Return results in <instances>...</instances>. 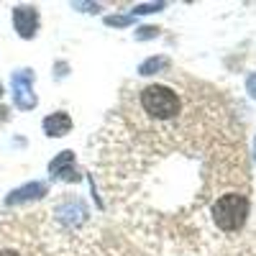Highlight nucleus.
Masks as SVG:
<instances>
[{"label":"nucleus","instance_id":"obj_12","mask_svg":"<svg viewBox=\"0 0 256 256\" xmlns=\"http://www.w3.org/2000/svg\"><path fill=\"white\" fill-rule=\"evenodd\" d=\"M246 90H248V95L256 100V72H254V74L246 80Z\"/></svg>","mask_w":256,"mask_h":256},{"label":"nucleus","instance_id":"obj_6","mask_svg":"<svg viewBox=\"0 0 256 256\" xmlns=\"http://www.w3.org/2000/svg\"><path fill=\"white\" fill-rule=\"evenodd\" d=\"M41 128H44V134H46V136H52V138L67 136V134L72 131V118H70V113L59 110V113L46 116V118H44V123H41Z\"/></svg>","mask_w":256,"mask_h":256},{"label":"nucleus","instance_id":"obj_8","mask_svg":"<svg viewBox=\"0 0 256 256\" xmlns=\"http://www.w3.org/2000/svg\"><path fill=\"white\" fill-rule=\"evenodd\" d=\"M169 67V59L166 56H148L141 67H138V72L141 74H156V72H162V70H166Z\"/></svg>","mask_w":256,"mask_h":256},{"label":"nucleus","instance_id":"obj_10","mask_svg":"<svg viewBox=\"0 0 256 256\" xmlns=\"http://www.w3.org/2000/svg\"><path fill=\"white\" fill-rule=\"evenodd\" d=\"M156 10H164V3H144V6H136L131 16H146V13H156Z\"/></svg>","mask_w":256,"mask_h":256},{"label":"nucleus","instance_id":"obj_2","mask_svg":"<svg viewBox=\"0 0 256 256\" xmlns=\"http://www.w3.org/2000/svg\"><path fill=\"white\" fill-rule=\"evenodd\" d=\"M141 105H144V110L148 116L159 118V120L174 118L180 113V108H182L177 92L164 88V84H148V88L141 92Z\"/></svg>","mask_w":256,"mask_h":256},{"label":"nucleus","instance_id":"obj_4","mask_svg":"<svg viewBox=\"0 0 256 256\" xmlns=\"http://www.w3.org/2000/svg\"><path fill=\"white\" fill-rule=\"evenodd\" d=\"M13 26L20 38H34L38 28V10L31 6H18L13 8Z\"/></svg>","mask_w":256,"mask_h":256},{"label":"nucleus","instance_id":"obj_11","mask_svg":"<svg viewBox=\"0 0 256 256\" xmlns=\"http://www.w3.org/2000/svg\"><path fill=\"white\" fill-rule=\"evenodd\" d=\"M154 36H159V28H156V26H144V28L136 31V38H138V41H144V38H154Z\"/></svg>","mask_w":256,"mask_h":256},{"label":"nucleus","instance_id":"obj_15","mask_svg":"<svg viewBox=\"0 0 256 256\" xmlns=\"http://www.w3.org/2000/svg\"><path fill=\"white\" fill-rule=\"evenodd\" d=\"M254 159H256V141H254Z\"/></svg>","mask_w":256,"mask_h":256},{"label":"nucleus","instance_id":"obj_7","mask_svg":"<svg viewBox=\"0 0 256 256\" xmlns=\"http://www.w3.org/2000/svg\"><path fill=\"white\" fill-rule=\"evenodd\" d=\"M46 195V184L44 182H28L24 187L13 190L10 195L6 198V205H20V202H28V200H38Z\"/></svg>","mask_w":256,"mask_h":256},{"label":"nucleus","instance_id":"obj_3","mask_svg":"<svg viewBox=\"0 0 256 256\" xmlns=\"http://www.w3.org/2000/svg\"><path fill=\"white\" fill-rule=\"evenodd\" d=\"M13 88V102L18 105L20 110H34L36 108V92H34V72L31 70H18L10 80Z\"/></svg>","mask_w":256,"mask_h":256},{"label":"nucleus","instance_id":"obj_5","mask_svg":"<svg viewBox=\"0 0 256 256\" xmlns=\"http://www.w3.org/2000/svg\"><path fill=\"white\" fill-rule=\"evenodd\" d=\"M49 174L54 180H64V182H77L80 174L74 169V152H62L52 164H49Z\"/></svg>","mask_w":256,"mask_h":256},{"label":"nucleus","instance_id":"obj_1","mask_svg":"<svg viewBox=\"0 0 256 256\" xmlns=\"http://www.w3.org/2000/svg\"><path fill=\"white\" fill-rule=\"evenodd\" d=\"M246 216H248V200L238 192H228V195L212 202V220L226 233L238 230L246 223Z\"/></svg>","mask_w":256,"mask_h":256},{"label":"nucleus","instance_id":"obj_14","mask_svg":"<svg viewBox=\"0 0 256 256\" xmlns=\"http://www.w3.org/2000/svg\"><path fill=\"white\" fill-rule=\"evenodd\" d=\"M0 256H20V254L13 251V248H6V251H0Z\"/></svg>","mask_w":256,"mask_h":256},{"label":"nucleus","instance_id":"obj_13","mask_svg":"<svg viewBox=\"0 0 256 256\" xmlns=\"http://www.w3.org/2000/svg\"><path fill=\"white\" fill-rule=\"evenodd\" d=\"M72 8H80V10H98L95 3H72Z\"/></svg>","mask_w":256,"mask_h":256},{"label":"nucleus","instance_id":"obj_16","mask_svg":"<svg viewBox=\"0 0 256 256\" xmlns=\"http://www.w3.org/2000/svg\"><path fill=\"white\" fill-rule=\"evenodd\" d=\"M0 98H3V84H0Z\"/></svg>","mask_w":256,"mask_h":256},{"label":"nucleus","instance_id":"obj_9","mask_svg":"<svg viewBox=\"0 0 256 256\" xmlns=\"http://www.w3.org/2000/svg\"><path fill=\"white\" fill-rule=\"evenodd\" d=\"M131 24H134V16H108L105 18V26H116V28L131 26Z\"/></svg>","mask_w":256,"mask_h":256}]
</instances>
